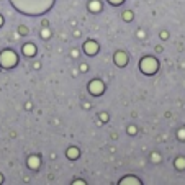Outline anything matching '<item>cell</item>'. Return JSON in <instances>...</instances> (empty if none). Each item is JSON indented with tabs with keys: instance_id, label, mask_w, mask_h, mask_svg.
Instances as JSON below:
<instances>
[{
	"instance_id": "cell-1",
	"label": "cell",
	"mask_w": 185,
	"mask_h": 185,
	"mask_svg": "<svg viewBox=\"0 0 185 185\" xmlns=\"http://www.w3.org/2000/svg\"><path fill=\"white\" fill-rule=\"evenodd\" d=\"M0 62H2L5 67H11L16 62V56L13 53H10V51H5V53L0 56Z\"/></svg>"
},
{
	"instance_id": "cell-2",
	"label": "cell",
	"mask_w": 185,
	"mask_h": 185,
	"mask_svg": "<svg viewBox=\"0 0 185 185\" xmlns=\"http://www.w3.org/2000/svg\"><path fill=\"white\" fill-rule=\"evenodd\" d=\"M143 71H144V72H152V71H156V61H154V59H144V61H143Z\"/></svg>"
},
{
	"instance_id": "cell-3",
	"label": "cell",
	"mask_w": 185,
	"mask_h": 185,
	"mask_svg": "<svg viewBox=\"0 0 185 185\" xmlns=\"http://www.w3.org/2000/svg\"><path fill=\"white\" fill-rule=\"evenodd\" d=\"M90 90H92V92L95 90V94H100V90H102V85L98 84V82H95V84H92V85H90Z\"/></svg>"
},
{
	"instance_id": "cell-4",
	"label": "cell",
	"mask_w": 185,
	"mask_h": 185,
	"mask_svg": "<svg viewBox=\"0 0 185 185\" xmlns=\"http://www.w3.org/2000/svg\"><path fill=\"white\" fill-rule=\"evenodd\" d=\"M85 48H87V51H89V54H94L95 51H97V44H92V43H89L87 46H85Z\"/></svg>"
},
{
	"instance_id": "cell-5",
	"label": "cell",
	"mask_w": 185,
	"mask_h": 185,
	"mask_svg": "<svg viewBox=\"0 0 185 185\" xmlns=\"http://www.w3.org/2000/svg\"><path fill=\"white\" fill-rule=\"evenodd\" d=\"M25 54H34V48H33V46L30 44V46H25Z\"/></svg>"
},
{
	"instance_id": "cell-6",
	"label": "cell",
	"mask_w": 185,
	"mask_h": 185,
	"mask_svg": "<svg viewBox=\"0 0 185 185\" xmlns=\"http://www.w3.org/2000/svg\"><path fill=\"white\" fill-rule=\"evenodd\" d=\"M90 8L92 10H98V8H100V5H98V2H92L90 3Z\"/></svg>"
},
{
	"instance_id": "cell-7",
	"label": "cell",
	"mask_w": 185,
	"mask_h": 185,
	"mask_svg": "<svg viewBox=\"0 0 185 185\" xmlns=\"http://www.w3.org/2000/svg\"><path fill=\"white\" fill-rule=\"evenodd\" d=\"M113 3H120V2H123V0H112Z\"/></svg>"
}]
</instances>
